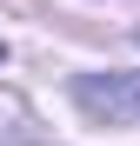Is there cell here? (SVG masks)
Instances as JSON below:
<instances>
[{
    "label": "cell",
    "mask_w": 140,
    "mask_h": 146,
    "mask_svg": "<svg viewBox=\"0 0 140 146\" xmlns=\"http://www.w3.org/2000/svg\"><path fill=\"white\" fill-rule=\"evenodd\" d=\"M74 106L100 126H140V73H80Z\"/></svg>",
    "instance_id": "cell-1"
}]
</instances>
